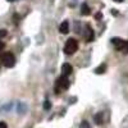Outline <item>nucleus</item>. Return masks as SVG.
<instances>
[{"label":"nucleus","mask_w":128,"mask_h":128,"mask_svg":"<svg viewBox=\"0 0 128 128\" xmlns=\"http://www.w3.org/2000/svg\"><path fill=\"white\" fill-rule=\"evenodd\" d=\"M78 50V41L76 38H68L64 45V52L67 55H72Z\"/></svg>","instance_id":"nucleus-1"},{"label":"nucleus","mask_w":128,"mask_h":128,"mask_svg":"<svg viewBox=\"0 0 128 128\" xmlns=\"http://www.w3.org/2000/svg\"><path fill=\"white\" fill-rule=\"evenodd\" d=\"M2 63L3 66L6 67V68H12L16 66V58L12 52H4L2 55Z\"/></svg>","instance_id":"nucleus-2"},{"label":"nucleus","mask_w":128,"mask_h":128,"mask_svg":"<svg viewBox=\"0 0 128 128\" xmlns=\"http://www.w3.org/2000/svg\"><path fill=\"white\" fill-rule=\"evenodd\" d=\"M112 42L116 48V50H119L122 52H126V54L128 52V41H124V40L118 38V37H114V38H112Z\"/></svg>","instance_id":"nucleus-3"},{"label":"nucleus","mask_w":128,"mask_h":128,"mask_svg":"<svg viewBox=\"0 0 128 128\" xmlns=\"http://www.w3.org/2000/svg\"><path fill=\"white\" fill-rule=\"evenodd\" d=\"M69 80H68V77H64V76H60L58 80H56V88H55V91H56V94H59V91L60 90H67L68 87H69Z\"/></svg>","instance_id":"nucleus-4"},{"label":"nucleus","mask_w":128,"mask_h":128,"mask_svg":"<svg viewBox=\"0 0 128 128\" xmlns=\"http://www.w3.org/2000/svg\"><path fill=\"white\" fill-rule=\"evenodd\" d=\"M72 72H73V67L70 66V64L66 63V64H63V66H62V76L68 77V76L72 74Z\"/></svg>","instance_id":"nucleus-5"},{"label":"nucleus","mask_w":128,"mask_h":128,"mask_svg":"<svg viewBox=\"0 0 128 128\" xmlns=\"http://www.w3.org/2000/svg\"><path fill=\"white\" fill-rule=\"evenodd\" d=\"M84 38H86V42H91L94 40V30L91 28L90 24H86V36H84Z\"/></svg>","instance_id":"nucleus-6"},{"label":"nucleus","mask_w":128,"mask_h":128,"mask_svg":"<svg viewBox=\"0 0 128 128\" xmlns=\"http://www.w3.org/2000/svg\"><path fill=\"white\" fill-rule=\"evenodd\" d=\"M59 31H60V34H63V35L68 34V32H69V22H68V20L62 22V24L59 26Z\"/></svg>","instance_id":"nucleus-7"},{"label":"nucleus","mask_w":128,"mask_h":128,"mask_svg":"<svg viewBox=\"0 0 128 128\" xmlns=\"http://www.w3.org/2000/svg\"><path fill=\"white\" fill-rule=\"evenodd\" d=\"M90 10H91V9H90V6H88L86 3H83V4L81 5V14H82V16H88V14L91 13Z\"/></svg>","instance_id":"nucleus-8"},{"label":"nucleus","mask_w":128,"mask_h":128,"mask_svg":"<svg viewBox=\"0 0 128 128\" xmlns=\"http://www.w3.org/2000/svg\"><path fill=\"white\" fill-rule=\"evenodd\" d=\"M94 119H95V123L98 124V126L102 124V120H104V118H102V113H98V114H95Z\"/></svg>","instance_id":"nucleus-9"},{"label":"nucleus","mask_w":128,"mask_h":128,"mask_svg":"<svg viewBox=\"0 0 128 128\" xmlns=\"http://www.w3.org/2000/svg\"><path fill=\"white\" fill-rule=\"evenodd\" d=\"M105 69H106V64H101V66H99L98 68L95 69V73L101 74V73H104V72H105Z\"/></svg>","instance_id":"nucleus-10"},{"label":"nucleus","mask_w":128,"mask_h":128,"mask_svg":"<svg viewBox=\"0 0 128 128\" xmlns=\"http://www.w3.org/2000/svg\"><path fill=\"white\" fill-rule=\"evenodd\" d=\"M80 128H91V127H90V123H88L87 120H83V122L81 123Z\"/></svg>","instance_id":"nucleus-11"},{"label":"nucleus","mask_w":128,"mask_h":128,"mask_svg":"<svg viewBox=\"0 0 128 128\" xmlns=\"http://www.w3.org/2000/svg\"><path fill=\"white\" fill-rule=\"evenodd\" d=\"M50 108H51V102H50L49 100H45V102H44V109L49 110Z\"/></svg>","instance_id":"nucleus-12"},{"label":"nucleus","mask_w":128,"mask_h":128,"mask_svg":"<svg viewBox=\"0 0 128 128\" xmlns=\"http://www.w3.org/2000/svg\"><path fill=\"white\" fill-rule=\"evenodd\" d=\"M6 36V30H0V38Z\"/></svg>","instance_id":"nucleus-13"},{"label":"nucleus","mask_w":128,"mask_h":128,"mask_svg":"<svg viewBox=\"0 0 128 128\" xmlns=\"http://www.w3.org/2000/svg\"><path fill=\"white\" fill-rule=\"evenodd\" d=\"M0 128H8L6 123L5 122H0Z\"/></svg>","instance_id":"nucleus-14"},{"label":"nucleus","mask_w":128,"mask_h":128,"mask_svg":"<svg viewBox=\"0 0 128 128\" xmlns=\"http://www.w3.org/2000/svg\"><path fill=\"white\" fill-rule=\"evenodd\" d=\"M4 46H5V45H4V42H3V41H0V50H3Z\"/></svg>","instance_id":"nucleus-15"},{"label":"nucleus","mask_w":128,"mask_h":128,"mask_svg":"<svg viewBox=\"0 0 128 128\" xmlns=\"http://www.w3.org/2000/svg\"><path fill=\"white\" fill-rule=\"evenodd\" d=\"M101 18V13H98V14H96V19H100Z\"/></svg>","instance_id":"nucleus-16"},{"label":"nucleus","mask_w":128,"mask_h":128,"mask_svg":"<svg viewBox=\"0 0 128 128\" xmlns=\"http://www.w3.org/2000/svg\"><path fill=\"white\" fill-rule=\"evenodd\" d=\"M115 3H122V2H124V0H114Z\"/></svg>","instance_id":"nucleus-17"}]
</instances>
